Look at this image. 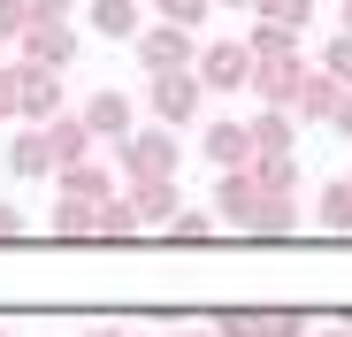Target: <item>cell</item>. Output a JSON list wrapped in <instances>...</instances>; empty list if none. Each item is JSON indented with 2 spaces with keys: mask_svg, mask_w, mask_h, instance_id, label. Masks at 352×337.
<instances>
[{
  "mask_svg": "<svg viewBox=\"0 0 352 337\" xmlns=\"http://www.w3.org/2000/svg\"><path fill=\"white\" fill-rule=\"evenodd\" d=\"M69 116V92H62V69H31L23 62V123H62Z\"/></svg>",
  "mask_w": 352,
  "mask_h": 337,
  "instance_id": "10",
  "label": "cell"
},
{
  "mask_svg": "<svg viewBox=\"0 0 352 337\" xmlns=\"http://www.w3.org/2000/svg\"><path fill=\"white\" fill-rule=\"evenodd\" d=\"M344 92H352V85H344V77H329V69L314 62V69L299 77V100H291V116H299V123H337Z\"/></svg>",
  "mask_w": 352,
  "mask_h": 337,
  "instance_id": "9",
  "label": "cell"
},
{
  "mask_svg": "<svg viewBox=\"0 0 352 337\" xmlns=\"http://www.w3.org/2000/svg\"><path fill=\"white\" fill-rule=\"evenodd\" d=\"M214 16V0H161V23H184V31H199Z\"/></svg>",
  "mask_w": 352,
  "mask_h": 337,
  "instance_id": "26",
  "label": "cell"
},
{
  "mask_svg": "<svg viewBox=\"0 0 352 337\" xmlns=\"http://www.w3.org/2000/svg\"><path fill=\"white\" fill-rule=\"evenodd\" d=\"M92 31H107V39H138V0H92Z\"/></svg>",
  "mask_w": 352,
  "mask_h": 337,
  "instance_id": "20",
  "label": "cell"
},
{
  "mask_svg": "<svg viewBox=\"0 0 352 337\" xmlns=\"http://www.w3.org/2000/svg\"><path fill=\"white\" fill-rule=\"evenodd\" d=\"M199 100H207L199 69H168V77H146V116H153L161 131H184V123L199 116Z\"/></svg>",
  "mask_w": 352,
  "mask_h": 337,
  "instance_id": "2",
  "label": "cell"
},
{
  "mask_svg": "<svg viewBox=\"0 0 352 337\" xmlns=\"http://www.w3.org/2000/svg\"><path fill=\"white\" fill-rule=\"evenodd\" d=\"M0 238H23V215H16L8 199H0Z\"/></svg>",
  "mask_w": 352,
  "mask_h": 337,
  "instance_id": "30",
  "label": "cell"
},
{
  "mask_svg": "<svg viewBox=\"0 0 352 337\" xmlns=\"http://www.w3.org/2000/svg\"><path fill=\"white\" fill-rule=\"evenodd\" d=\"M131 230H146V215H138L131 192H115V199L100 207V238H131Z\"/></svg>",
  "mask_w": 352,
  "mask_h": 337,
  "instance_id": "21",
  "label": "cell"
},
{
  "mask_svg": "<svg viewBox=\"0 0 352 337\" xmlns=\"http://www.w3.org/2000/svg\"><path fill=\"white\" fill-rule=\"evenodd\" d=\"M253 177H261L268 199H291V192H299V153H261V161H253Z\"/></svg>",
  "mask_w": 352,
  "mask_h": 337,
  "instance_id": "17",
  "label": "cell"
},
{
  "mask_svg": "<svg viewBox=\"0 0 352 337\" xmlns=\"http://www.w3.org/2000/svg\"><path fill=\"white\" fill-rule=\"evenodd\" d=\"M291 131H299L291 107H261V116H253V146L261 153H291Z\"/></svg>",
  "mask_w": 352,
  "mask_h": 337,
  "instance_id": "18",
  "label": "cell"
},
{
  "mask_svg": "<svg viewBox=\"0 0 352 337\" xmlns=\"http://www.w3.org/2000/svg\"><path fill=\"white\" fill-rule=\"evenodd\" d=\"M31 31V0H0V46Z\"/></svg>",
  "mask_w": 352,
  "mask_h": 337,
  "instance_id": "28",
  "label": "cell"
},
{
  "mask_svg": "<svg viewBox=\"0 0 352 337\" xmlns=\"http://www.w3.org/2000/svg\"><path fill=\"white\" fill-rule=\"evenodd\" d=\"M337 131H344V138H352V92H344V107H337Z\"/></svg>",
  "mask_w": 352,
  "mask_h": 337,
  "instance_id": "31",
  "label": "cell"
},
{
  "mask_svg": "<svg viewBox=\"0 0 352 337\" xmlns=\"http://www.w3.org/2000/svg\"><path fill=\"white\" fill-rule=\"evenodd\" d=\"M0 123H23V62L0 69Z\"/></svg>",
  "mask_w": 352,
  "mask_h": 337,
  "instance_id": "25",
  "label": "cell"
},
{
  "mask_svg": "<svg viewBox=\"0 0 352 337\" xmlns=\"http://www.w3.org/2000/svg\"><path fill=\"white\" fill-rule=\"evenodd\" d=\"M214 215H222V230H261V215H268V192H261V177L253 168H222L214 177Z\"/></svg>",
  "mask_w": 352,
  "mask_h": 337,
  "instance_id": "3",
  "label": "cell"
},
{
  "mask_svg": "<svg viewBox=\"0 0 352 337\" xmlns=\"http://www.w3.org/2000/svg\"><path fill=\"white\" fill-rule=\"evenodd\" d=\"M344 322H352V314H344Z\"/></svg>",
  "mask_w": 352,
  "mask_h": 337,
  "instance_id": "39",
  "label": "cell"
},
{
  "mask_svg": "<svg viewBox=\"0 0 352 337\" xmlns=\"http://www.w3.org/2000/svg\"><path fill=\"white\" fill-rule=\"evenodd\" d=\"M314 337H352V322H337V329H314Z\"/></svg>",
  "mask_w": 352,
  "mask_h": 337,
  "instance_id": "32",
  "label": "cell"
},
{
  "mask_svg": "<svg viewBox=\"0 0 352 337\" xmlns=\"http://www.w3.org/2000/svg\"><path fill=\"white\" fill-rule=\"evenodd\" d=\"M299 77H307V62H299V54L253 62V92H261V107H291V100H299Z\"/></svg>",
  "mask_w": 352,
  "mask_h": 337,
  "instance_id": "12",
  "label": "cell"
},
{
  "mask_svg": "<svg viewBox=\"0 0 352 337\" xmlns=\"http://www.w3.org/2000/svg\"><path fill=\"white\" fill-rule=\"evenodd\" d=\"M322 69H329V77H344V85H352V31H337V39H329V46H322Z\"/></svg>",
  "mask_w": 352,
  "mask_h": 337,
  "instance_id": "27",
  "label": "cell"
},
{
  "mask_svg": "<svg viewBox=\"0 0 352 337\" xmlns=\"http://www.w3.org/2000/svg\"><path fill=\"white\" fill-rule=\"evenodd\" d=\"M214 230H222V215H214V207H184V215L168 222V238H176V246H207Z\"/></svg>",
  "mask_w": 352,
  "mask_h": 337,
  "instance_id": "22",
  "label": "cell"
},
{
  "mask_svg": "<svg viewBox=\"0 0 352 337\" xmlns=\"http://www.w3.org/2000/svg\"><path fill=\"white\" fill-rule=\"evenodd\" d=\"M253 62L261 54L245 39H214V46H199V85L207 92H253Z\"/></svg>",
  "mask_w": 352,
  "mask_h": 337,
  "instance_id": "5",
  "label": "cell"
},
{
  "mask_svg": "<svg viewBox=\"0 0 352 337\" xmlns=\"http://www.w3.org/2000/svg\"><path fill=\"white\" fill-rule=\"evenodd\" d=\"M245 46L261 54V62H276V54H299V31H283V23H253Z\"/></svg>",
  "mask_w": 352,
  "mask_h": 337,
  "instance_id": "23",
  "label": "cell"
},
{
  "mask_svg": "<svg viewBox=\"0 0 352 337\" xmlns=\"http://www.w3.org/2000/svg\"><path fill=\"white\" fill-rule=\"evenodd\" d=\"M0 337H8V329H0Z\"/></svg>",
  "mask_w": 352,
  "mask_h": 337,
  "instance_id": "38",
  "label": "cell"
},
{
  "mask_svg": "<svg viewBox=\"0 0 352 337\" xmlns=\"http://www.w3.org/2000/svg\"><path fill=\"white\" fill-rule=\"evenodd\" d=\"M207 329L214 337H314L299 307H222Z\"/></svg>",
  "mask_w": 352,
  "mask_h": 337,
  "instance_id": "4",
  "label": "cell"
},
{
  "mask_svg": "<svg viewBox=\"0 0 352 337\" xmlns=\"http://www.w3.org/2000/svg\"><path fill=\"white\" fill-rule=\"evenodd\" d=\"M46 230H54V238H100V207H92V199H54Z\"/></svg>",
  "mask_w": 352,
  "mask_h": 337,
  "instance_id": "16",
  "label": "cell"
},
{
  "mask_svg": "<svg viewBox=\"0 0 352 337\" xmlns=\"http://www.w3.org/2000/svg\"><path fill=\"white\" fill-rule=\"evenodd\" d=\"M253 16H261V23H283V31H307V23H314V0H261Z\"/></svg>",
  "mask_w": 352,
  "mask_h": 337,
  "instance_id": "24",
  "label": "cell"
},
{
  "mask_svg": "<svg viewBox=\"0 0 352 337\" xmlns=\"http://www.w3.org/2000/svg\"><path fill=\"white\" fill-rule=\"evenodd\" d=\"M199 153L214 161V177H222V168H253V161H261V146H253V123H230V116L199 131Z\"/></svg>",
  "mask_w": 352,
  "mask_h": 337,
  "instance_id": "8",
  "label": "cell"
},
{
  "mask_svg": "<svg viewBox=\"0 0 352 337\" xmlns=\"http://www.w3.org/2000/svg\"><path fill=\"white\" fill-rule=\"evenodd\" d=\"M214 8H261V0H214Z\"/></svg>",
  "mask_w": 352,
  "mask_h": 337,
  "instance_id": "33",
  "label": "cell"
},
{
  "mask_svg": "<svg viewBox=\"0 0 352 337\" xmlns=\"http://www.w3.org/2000/svg\"><path fill=\"white\" fill-rule=\"evenodd\" d=\"M131 199H138V215L153 222V230H168V222L184 215V199H176V177H168V184H138Z\"/></svg>",
  "mask_w": 352,
  "mask_h": 337,
  "instance_id": "19",
  "label": "cell"
},
{
  "mask_svg": "<svg viewBox=\"0 0 352 337\" xmlns=\"http://www.w3.org/2000/svg\"><path fill=\"white\" fill-rule=\"evenodd\" d=\"M115 161H123V184H131V192H138V184H168V177H176V131L146 123V131H131L123 146H115Z\"/></svg>",
  "mask_w": 352,
  "mask_h": 337,
  "instance_id": "1",
  "label": "cell"
},
{
  "mask_svg": "<svg viewBox=\"0 0 352 337\" xmlns=\"http://www.w3.org/2000/svg\"><path fill=\"white\" fill-rule=\"evenodd\" d=\"M8 168H16V177H62V161H54V138H46L38 123H23V131L8 138Z\"/></svg>",
  "mask_w": 352,
  "mask_h": 337,
  "instance_id": "13",
  "label": "cell"
},
{
  "mask_svg": "<svg viewBox=\"0 0 352 337\" xmlns=\"http://www.w3.org/2000/svg\"><path fill=\"white\" fill-rule=\"evenodd\" d=\"M344 31H352V0H344Z\"/></svg>",
  "mask_w": 352,
  "mask_h": 337,
  "instance_id": "36",
  "label": "cell"
},
{
  "mask_svg": "<svg viewBox=\"0 0 352 337\" xmlns=\"http://www.w3.org/2000/svg\"><path fill=\"white\" fill-rule=\"evenodd\" d=\"M16 46H23L31 69H69V62H77V31H69V23H31Z\"/></svg>",
  "mask_w": 352,
  "mask_h": 337,
  "instance_id": "11",
  "label": "cell"
},
{
  "mask_svg": "<svg viewBox=\"0 0 352 337\" xmlns=\"http://www.w3.org/2000/svg\"><path fill=\"white\" fill-rule=\"evenodd\" d=\"M314 222L329 238H352V177H329L322 184V199H314Z\"/></svg>",
  "mask_w": 352,
  "mask_h": 337,
  "instance_id": "15",
  "label": "cell"
},
{
  "mask_svg": "<svg viewBox=\"0 0 352 337\" xmlns=\"http://www.w3.org/2000/svg\"><path fill=\"white\" fill-rule=\"evenodd\" d=\"M0 69H8V54H0Z\"/></svg>",
  "mask_w": 352,
  "mask_h": 337,
  "instance_id": "37",
  "label": "cell"
},
{
  "mask_svg": "<svg viewBox=\"0 0 352 337\" xmlns=\"http://www.w3.org/2000/svg\"><path fill=\"white\" fill-rule=\"evenodd\" d=\"M168 337H214V329H168Z\"/></svg>",
  "mask_w": 352,
  "mask_h": 337,
  "instance_id": "34",
  "label": "cell"
},
{
  "mask_svg": "<svg viewBox=\"0 0 352 337\" xmlns=\"http://www.w3.org/2000/svg\"><path fill=\"white\" fill-rule=\"evenodd\" d=\"M54 184H62V199H92V207H107V199H115V177H107V161H100V153L69 161Z\"/></svg>",
  "mask_w": 352,
  "mask_h": 337,
  "instance_id": "14",
  "label": "cell"
},
{
  "mask_svg": "<svg viewBox=\"0 0 352 337\" xmlns=\"http://www.w3.org/2000/svg\"><path fill=\"white\" fill-rule=\"evenodd\" d=\"M85 337H131V329H85Z\"/></svg>",
  "mask_w": 352,
  "mask_h": 337,
  "instance_id": "35",
  "label": "cell"
},
{
  "mask_svg": "<svg viewBox=\"0 0 352 337\" xmlns=\"http://www.w3.org/2000/svg\"><path fill=\"white\" fill-rule=\"evenodd\" d=\"M77 116L92 123V138H107V146H123L131 131H138V107H131V92H115V85H100V92H85V107Z\"/></svg>",
  "mask_w": 352,
  "mask_h": 337,
  "instance_id": "7",
  "label": "cell"
},
{
  "mask_svg": "<svg viewBox=\"0 0 352 337\" xmlns=\"http://www.w3.org/2000/svg\"><path fill=\"white\" fill-rule=\"evenodd\" d=\"M138 62H146V77L199 69V39H192L184 23H153V31H138Z\"/></svg>",
  "mask_w": 352,
  "mask_h": 337,
  "instance_id": "6",
  "label": "cell"
},
{
  "mask_svg": "<svg viewBox=\"0 0 352 337\" xmlns=\"http://www.w3.org/2000/svg\"><path fill=\"white\" fill-rule=\"evenodd\" d=\"M31 23H69V0H31Z\"/></svg>",
  "mask_w": 352,
  "mask_h": 337,
  "instance_id": "29",
  "label": "cell"
}]
</instances>
